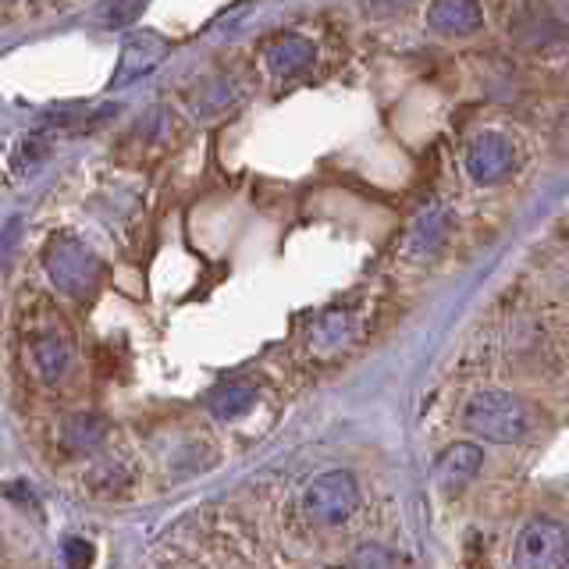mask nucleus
<instances>
[{
    "label": "nucleus",
    "instance_id": "obj_1",
    "mask_svg": "<svg viewBox=\"0 0 569 569\" xmlns=\"http://www.w3.org/2000/svg\"><path fill=\"white\" fill-rule=\"evenodd\" d=\"M462 423L488 441L512 445L530 431V413L520 399L509 396V391H480V396H473L467 409H462Z\"/></svg>",
    "mask_w": 569,
    "mask_h": 569
},
{
    "label": "nucleus",
    "instance_id": "obj_2",
    "mask_svg": "<svg viewBox=\"0 0 569 569\" xmlns=\"http://www.w3.org/2000/svg\"><path fill=\"white\" fill-rule=\"evenodd\" d=\"M47 274L64 296L82 299L100 284L103 267L93 249L82 246L79 239H58L47 246Z\"/></svg>",
    "mask_w": 569,
    "mask_h": 569
},
{
    "label": "nucleus",
    "instance_id": "obj_3",
    "mask_svg": "<svg viewBox=\"0 0 569 569\" xmlns=\"http://www.w3.org/2000/svg\"><path fill=\"white\" fill-rule=\"evenodd\" d=\"M569 533L556 520H530L512 548V569H566Z\"/></svg>",
    "mask_w": 569,
    "mask_h": 569
},
{
    "label": "nucleus",
    "instance_id": "obj_4",
    "mask_svg": "<svg viewBox=\"0 0 569 569\" xmlns=\"http://www.w3.org/2000/svg\"><path fill=\"white\" fill-rule=\"evenodd\" d=\"M356 506H360V485H356V477L346 470L320 473L310 485L307 498H302V509H307V516L320 527H335L349 520Z\"/></svg>",
    "mask_w": 569,
    "mask_h": 569
},
{
    "label": "nucleus",
    "instance_id": "obj_5",
    "mask_svg": "<svg viewBox=\"0 0 569 569\" xmlns=\"http://www.w3.org/2000/svg\"><path fill=\"white\" fill-rule=\"evenodd\" d=\"M467 168H470V174L477 178L480 186L502 182V178L512 171V142L506 136H498V132H485L470 147Z\"/></svg>",
    "mask_w": 569,
    "mask_h": 569
},
{
    "label": "nucleus",
    "instance_id": "obj_6",
    "mask_svg": "<svg viewBox=\"0 0 569 569\" xmlns=\"http://www.w3.org/2000/svg\"><path fill=\"white\" fill-rule=\"evenodd\" d=\"M168 58V43L153 32H136L129 43L121 47V68H118V82H132L142 79L147 71H153L160 61Z\"/></svg>",
    "mask_w": 569,
    "mask_h": 569
},
{
    "label": "nucleus",
    "instance_id": "obj_7",
    "mask_svg": "<svg viewBox=\"0 0 569 569\" xmlns=\"http://www.w3.org/2000/svg\"><path fill=\"white\" fill-rule=\"evenodd\" d=\"M313 58H317V47L307 40V36H296V32H284L267 47V68H271L278 79L302 76V71L313 64Z\"/></svg>",
    "mask_w": 569,
    "mask_h": 569
},
{
    "label": "nucleus",
    "instance_id": "obj_8",
    "mask_svg": "<svg viewBox=\"0 0 569 569\" xmlns=\"http://www.w3.org/2000/svg\"><path fill=\"white\" fill-rule=\"evenodd\" d=\"M480 462H485V456H480L477 445H470V441H456V445H449V449H445V452L438 456V462H435V477H438V485H441V488L467 485V480L477 477Z\"/></svg>",
    "mask_w": 569,
    "mask_h": 569
},
{
    "label": "nucleus",
    "instance_id": "obj_9",
    "mask_svg": "<svg viewBox=\"0 0 569 569\" xmlns=\"http://www.w3.org/2000/svg\"><path fill=\"white\" fill-rule=\"evenodd\" d=\"M427 22L445 36H467L480 29V8L470 4V0H438V4L427 11Z\"/></svg>",
    "mask_w": 569,
    "mask_h": 569
},
{
    "label": "nucleus",
    "instance_id": "obj_10",
    "mask_svg": "<svg viewBox=\"0 0 569 569\" xmlns=\"http://www.w3.org/2000/svg\"><path fill=\"white\" fill-rule=\"evenodd\" d=\"M29 356H32L36 373H40L43 381H61L68 373V367H71V352H68V346L61 342L58 335H40L29 346Z\"/></svg>",
    "mask_w": 569,
    "mask_h": 569
},
{
    "label": "nucleus",
    "instance_id": "obj_11",
    "mask_svg": "<svg viewBox=\"0 0 569 569\" xmlns=\"http://www.w3.org/2000/svg\"><path fill=\"white\" fill-rule=\"evenodd\" d=\"M253 402H257V391L249 388V385H239V381H228V385L213 388L210 396H207L210 413L221 417V420H239V417H246L249 409H253Z\"/></svg>",
    "mask_w": 569,
    "mask_h": 569
},
{
    "label": "nucleus",
    "instance_id": "obj_12",
    "mask_svg": "<svg viewBox=\"0 0 569 569\" xmlns=\"http://www.w3.org/2000/svg\"><path fill=\"white\" fill-rule=\"evenodd\" d=\"M107 438V420L97 413H79L64 423L61 441L68 452H89V449H100Z\"/></svg>",
    "mask_w": 569,
    "mask_h": 569
},
{
    "label": "nucleus",
    "instance_id": "obj_13",
    "mask_svg": "<svg viewBox=\"0 0 569 569\" xmlns=\"http://www.w3.org/2000/svg\"><path fill=\"white\" fill-rule=\"evenodd\" d=\"M441 239H445V218L438 210L423 213V218L417 221V228H413V236H409V253H413V257L435 253V249L441 246Z\"/></svg>",
    "mask_w": 569,
    "mask_h": 569
},
{
    "label": "nucleus",
    "instance_id": "obj_14",
    "mask_svg": "<svg viewBox=\"0 0 569 569\" xmlns=\"http://www.w3.org/2000/svg\"><path fill=\"white\" fill-rule=\"evenodd\" d=\"M352 569H391V559H388V551H385V548L367 545V548L356 551Z\"/></svg>",
    "mask_w": 569,
    "mask_h": 569
},
{
    "label": "nucleus",
    "instance_id": "obj_15",
    "mask_svg": "<svg viewBox=\"0 0 569 569\" xmlns=\"http://www.w3.org/2000/svg\"><path fill=\"white\" fill-rule=\"evenodd\" d=\"M139 14H142V4H107L103 22L111 29H118V26H132Z\"/></svg>",
    "mask_w": 569,
    "mask_h": 569
},
{
    "label": "nucleus",
    "instance_id": "obj_16",
    "mask_svg": "<svg viewBox=\"0 0 569 569\" xmlns=\"http://www.w3.org/2000/svg\"><path fill=\"white\" fill-rule=\"evenodd\" d=\"M64 556H68V566L82 569V566L93 562V548H89L86 541H79V538H71V541L64 545Z\"/></svg>",
    "mask_w": 569,
    "mask_h": 569
}]
</instances>
